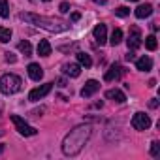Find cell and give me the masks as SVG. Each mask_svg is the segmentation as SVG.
<instances>
[{
    "label": "cell",
    "instance_id": "obj_1",
    "mask_svg": "<svg viewBox=\"0 0 160 160\" xmlns=\"http://www.w3.org/2000/svg\"><path fill=\"white\" fill-rule=\"evenodd\" d=\"M92 134V126L91 124H81V126H75L73 130H70V134L64 138L62 141V152L66 156H75L81 152V149L87 145L89 138Z\"/></svg>",
    "mask_w": 160,
    "mask_h": 160
},
{
    "label": "cell",
    "instance_id": "obj_2",
    "mask_svg": "<svg viewBox=\"0 0 160 160\" xmlns=\"http://www.w3.org/2000/svg\"><path fill=\"white\" fill-rule=\"evenodd\" d=\"M21 21H27L30 25H36V27H42L49 32H62V30H68V25L66 23H60V21H55V19H47L43 15H36V13H21L19 15Z\"/></svg>",
    "mask_w": 160,
    "mask_h": 160
},
{
    "label": "cell",
    "instance_id": "obj_3",
    "mask_svg": "<svg viewBox=\"0 0 160 160\" xmlns=\"http://www.w3.org/2000/svg\"><path fill=\"white\" fill-rule=\"evenodd\" d=\"M21 85H23L21 77L15 75V73H4L0 77V91L4 94H15L21 89Z\"/></svg>",
    "mask_w": 160,
    "mask_h": 160
},
{
    "label": "cell",
    "instance_id": "obj_4",
    "mask_svg": "<svg viewBox=\"0 0 160 160\" xmlns=\"http://www.w3.org/2000/svg\"><path fill=\"white\" fill-rule=\"evenodd\" d=\"M10 119H12V122L15 124V128H17V132H19L21 136H36V134H38V130H36L34 126L27 124L25 119H21L19 115H10Z\"/></svg>",
    "mask_w": 160,
    "mask_h": 160
},
{
    "label": "cell",
    "instance_id": "obj_5",
    "mask_svg": "<svg viewBox=\"0 0 160 160\" xmlns=\"http://www.w3.org/2000/svg\"><path fill=\"white\" fill-rule=\"evenodd\" d=\"M143 38H141V32H139V28L138 27H130V34H128V40H126V43H128V49L130 51H136L138 47H141V42Z\"/></svg>",
    "mask_w": 160,
    "mask_h": 160
},
{
    "label": "cell",
    "instance_id": "obj_6",
    "mask_svg": "<svg viewBox=\"0 0 160 160\" xmlns=\"http://www.w3.org/2000/svg\"><path fill=\"white\" fill-rule=\"evenodd\" d=\"M51 89H53V83L40 85V87H36V89H32V91L28 92V100H30V102H38V100H42L45 94H49Z\"/></svg>",
    "mask_w": 160,
    "mask_h": 160
},
{
    "label": "cell",
    "instance_id": "obj_7",
    "mask_svg": "<svg viewBox=\"0 0 160 160\" xmlns=\"http://www.w3.org/2000/svg\"><path fill=\"white\" fill-rule=\"evenodd\" d=\"M132 126H134L136 130H147V128L151 126L149 115H145V113H136V115L132 117Z\"/></svg>",
    "mask_w": 160,
    "mask_h": 160
},
{
    "label": "cell",
    "instance_id": "obj_8",
    "mask_svg": "<svg viewBox=\"0 0 160 160\" xmlns=\"http://www.w3.org/2000/svg\"><path fill=\"white\" fill-rule=\"evenodd\" d=\"M100 91V83L96 81V79H89V81L85 83V87L81 89V96L83 98H91L92 94H96Z\"/></svg>",
    "mask_w": 160,
    "mask_h": 160
},
{
    "label": "cell",
    "instance_id": "obj_9",
    "mask_svg": "<svg viewBox=\"0 0 160 160\" xmlns=\"http://www.w3.org/2000/svg\"><path fill=\"white\" fill-rule=\"evenodd\" d=\"M92 36H94V40H96V43H100V45H104L106 42H108V27L106 25H96L94 27V30H92Z\"/></svg>",
    "mask_w": 160,
    "mask_h": 160
},
{
    "label": "cell",
    "instance_id": "obj_10",
    "mask_svg": "<svg viewBox=\"0 0 160 160\" xmlns=\"http://www.w3.org/2000/svg\"><path fill=\"white\" fill-rule=\"evenodd\" d=\"M122 73H124V68L119 66V64H113V66L104 73V79H106V81H115V79H119Z\"/></svg>",
    "mask_w": 160,
    "mask_h": 160
},
{
    "label": "cell",
    "instance_id": "obj_11",
    "mask_svg": "<svg viewBox=\"0 0 160 160\" xmlns=\"http://www.w3.org/2000/svg\"><path fill=\"white\" fill-rule=\"evenodd\" d=\"M106 98H108V100H113V102H117V104H124V102H126L124 92L119 91V89H109V91L106 92Z\"/></svg>",
    "mask_w": 160,
    "mask_h": 160
},
{
    "label": "cell",
    "instance_id": "obj_12",
    "mask_svg": "<svg viewBox=\"0 0 160 160\" xmlns=\"http://www.w3.org/2000/svg\"><path fill=\"white\" fill-rule=\"evenodd\" d=\"M28 75H30V79H34V81H40V79L43 77L42 66L36 64V62H30V64H28Z\"/></svg>",
    "mask_w": 160,
    "mask_h": 160
},
{
    "label": "cell",
    "instance_id": "obj_13",
    "mask_svg": "<svg viewBox=\"0 0 160 160\" xmlns=\"http://www.w3.org/2000/svg\"><path fill=\"white\" fill-rule=\"evenodd\" d=\"M134 13H136L138 19H145V17H149V15L152 13V6H151V4H141V6L136 8Z\"/></svg>",
    "mask_w": 160,
    "mask_h": 160
},
{
    "label": "cell",
    "instance_id": "obj_14",
    "mask_svg": "<svg viewBox=\"0 0 160 160\" xmlns=\"http://www.w3.org/2000/svg\"><path fill=\"white\" fill-rule=\"evenodd\" d=\"M62 70L70 77H79V73H81V66H79V64H64Z\"/></svg>",
    "mask_w": 160,
    "mask_h": 160
},
{
    "label": "cell",
    "instance_id": "obj_15",
    "mask_svg": "<svg viewBox=\"0 0 160 160\" xmlns=\"http://www.w3.org/2000/svg\"><path fill=\"white\" fill-rule=\"evenodd\" d=\"M136 68L141 70V72H149V70L152 68V60H151L149 57H141V58L136 60Z\"/></svg>",
    "mask_w": 160,
    "mask_h": 160
},
{
    "label": "cell",
    "instance_id": "obj_16",
    "mask_svg": "<svg viewBox=\"0 0 160 160\" xmlns=\"http://www.w3.org/2000/svg\"><path fill=\"white\" fill-rule=\"evenodd\" d=\"M38 55L40 57H49L51 55V43L47 40H40V43H38Z\"/></svg>",
    "mask_w": 160,
    "mask_h": 160
},
{
    "label": "cell",
    "instance_id": "obj_17",
    "mask_svg": "<svg viewBox=\"0 0 160 160\" xmlns=\"http://www.w3.org/2000/svg\"><path fill=\"white\" fill-rule=\"evenodd\" d=\"M77 60H79V64L85 66V68H91V66H92V58H91V55H87V53H77Z\"/></svg>",
    "mask_w": 160,
    "mask_h": 160
},
{
    "label": "cell",
    "instance_id": "obj_18",
    "mask_svg": "<svg viewBox=\"0 0 160 160\" xmlns=\"http://www.w3.org/2000/svg\"><path fill=\"white\" fill-rule=\"evenodd\" d=\"M122 42V30L121 28H115L113 32H111V40H109V43L115 47V45H119Z\"/></svg>",
    "mask_w": 160,
    "mask_h": 160
},
{
    "label": "cell",
    "instance_id": "obj_19",
    "mask_svg": "<svg viewBox=\"0 0 160 160\" xmlns=\"http://www.w3.org/2000/svg\"><path fill=\"white\" fill-rule=\"evenodd\" d=\"M156 47H158L156 36H147V38H145V49H149V51H156Z\"/></svg>",
    "mask_w": 160,
    "mask_h": 160
},
{
    "label": "cell",
    "instance_id": "obj_20",
    "mask_svg": "<svg viewBox=\"0 0 160 160\" xmlns=\"http://www.w3.org/2000/svg\"><path fill=\"white\" fill-rule=\"evenodd\" d=\"M19 51H21L25 57H30V55H32V45H30V42L23 40V42L19 43Z\"/></svg>",
    "mask_w": 160,
    "mask_h": 160
},
{
    "label": "cell",
    "instance_id": "obj_21",
    "mask_svg": "<svg viewBox=\"0 0 160 160\" xmlns=\"http://www.w3.org/2000/svg\"><path fill=\"white\" fill-rule=\"evenodd\" d=\"M12 40V30L6 28V27H0V42L2 43H8Z\"/></svg>",
    "mask_w": 160,
    "mask_h": 160
},
{
    "label": "cell",
    "instance_id": "obj_22",
    "mask_svg": "<svg viewBox=\"0 0 160 160\" xmlns=\"http://www.w3.org/2000/svg\"><path fill=\"white\" fill-rule=\"evenodd\" d=\"M0 17H4V19L10 17V6H8V0H0Z\"/></svg>",
    "mask_w": 160,
    "mask_h": 160
},
{
    "label": "cell",
    "instance_id": "obj_23",
    "mask_svg": "<svg viewBox=\"0 0 160 160\" xmlns=\"http://www.w3.org/2000/svg\"><path fill=\"white\" fill-rule=\"evenodd\" d=\"M151 156H154V158L160 156V143L158 141H152L151 143Z\"/></svg>",
    "mask_w": 160,
    "mask_h": 160
},
{
    "label": "cell",
    "instance_id": "obj_24",
    "mask_svg": "<svg viewBox=\"0 0 160 160\" xmlns=\"http://www.w3.org/2000/svg\"><path fill=\"white\" fill-rule=\"evenodd\" d=\"M115 15H119V17H126V15H130V10H128L126 6H119V8L115 10Z\"/></svg>",
    "mask_w": 160,
    "mask_h": 160
},
{
    "label": "cell",
    "instance_id": "obj_25",
    "mask_svg": "<svg viewBox=\"0 0 160 160\" xmlns=\"http://www.w3.org/2000/svg\"><path fill=\"white\" fill-rule=\"evenodd\" d=\"M58 10H60V13H68V12H70V4H68V2H62V4L58 6Z\"/></svg>",
    "mask_w": 160,
    "mask_h": 160
},
{
    "label": "cell",
    "instance_id": "obj_26",
    "mask_svg": "<svg viewBox=\"0 0 160 160\" xmlns=\"http://www.w3.org/2000/svg\"><path fill=\"white\" fill-rule=\"evenodd\" d=\"M6 60H8V62H15L17 58H15V55H12V53H6Z\"/></svg>",
    "mask_w": 160,
    "mask_h": 160
},
{
    "label": "cell",
    "instance_id": "obj_27",
    "mask_svg": "<svg viewBox=\"0 0 160 160\" xmlns=\"http://www.w3.org/2000/svg\"><path fill=\"white\" fill-rule=\"evenodd\" d=\"M149 108H152V109H156V108H158V100H156V98H152V100L149 102Z\"/></svg>",
    "mask_w": 160,
    "mask_h": 160
},
{
    "label": "cell",
    "instance_id": "obj_28",
    "mask_svg": "<svg viewBox=\"0 0 160 160\" xmlns=\"http://www.w3.org/2000/svg\"><path fill=\"white\" fill-rule=\"evenodd\" d=\"M79 19H81V15H79L77 12H73V13H72V21L75 23V21H79Z\"/></svg>",
    "mask_w": 160,
    "mask_h": 160
},
{
    "label": "cell",
    "instance_id": "obj_29",
    "mask_svg": "<svg viewBox=\"0 0 160 160\" xmlns=\"http://www.w3.org/2000/svg\"><path fill=\"white\" fill-rule=\"evenodd\" d=\"M42 113H43V108H40V109H34V111H32V115H34V117H40Z\"/></svg>",
    "mask_w": 160,
    "mask_h": 160
},
{
    "label": "cell",
    "instance_id": "obj_30",
    "mask_svg": "<svg viewBox=\"0 0 160 160\" xmlns=\"http://www.w3.org/2000/svg\"><path fill=\"white\" fill-rule=\"evenodd\" d=\"M134 58H136V57H134V51H130V49H128V55H126V60H134Z\"/></svg>",
    "mask_w": 160,
    "mask_h": 160
},
{
    "label": "cell",
    "instance_id": "obj_31",
    "mask_svg": "<svg viewBox=\"0 0 160 160\" xmlns=\"http://www.w3.org/2000/svg\"><path fill=\"white\" fill-rule=\"evenodd\" d=\"M58 87H66V81H64V79H58Z\"/></svg>",
    "mask_w": 160,
    "mask_h": 160
},
{
    "label": "cell",
    "instance_id": "obj_32",
    "mask_svg": "<svg viewBox=\"0 0 160 160\" xmlns=\"http://www.w3.org/2000/svg\"><path fill=\"white\" fill-rule=\"evenodd\" d=\"M94 2H96V4H106L108 0H94Z\"/></svg>",
    "mask_w": 160,
    "mask_h": 160
},
{
    "label": "cell",
    "instance_id": "obj_33",
    "mask_svg": "<svg viewBox=\"0 0 160 160\" xmlns=\"http://www.w3.org/2000/svg\"><path fill=\"white\" fill-rule=\"evenodd\" d=\"M130 2H138V0H130Z\"/></svg>",
    "mask_w": 160,
    "mask_h": 160
},
{
    "label": "cell",
    "instance_id": "obj_34",
    "mask_svg": "<svg viewBox=\"0 0 160 160\" xmlns=\"http://www.w3.org/2000/svg\"><path fill=\"white\" fill-rule=\"evenodd\" d=\"M43 2H49V0H43Z\"/></svg>",
    "mask_w": 160,
    "mask_h": 160
}]
</instances>
